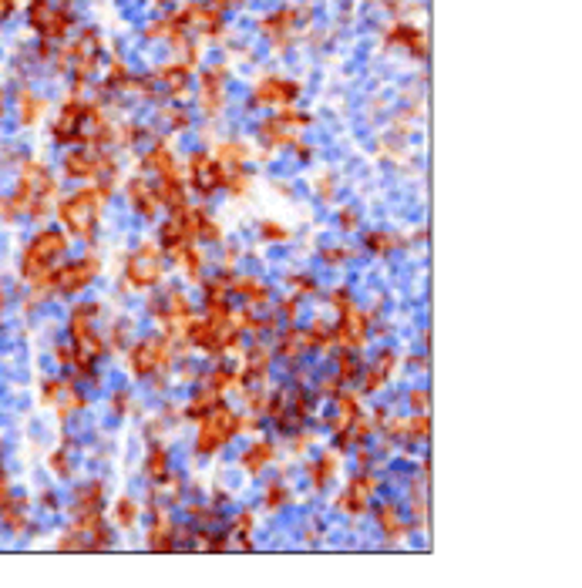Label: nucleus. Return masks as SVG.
<instances>
[{
    "label": "nucleus",
    "mask_w": 582,
    "mask_h": 588,
    "mask_svg": "<svg viewBox=\"0 0 582 588\" xmlns=\"http://www.w3.org/2000/svg\"><path fill=\"white\" fill-rule=\"evenodd\" d=\"M330 306H334L337 313H340V310H347V306H353V296H350V289H334V293H330Z\"/></svg>",
    "instance_id": "obj_55"
},
{
    "label": "nucleus",
    "mask_w": 582,
    "mask_h": 588,
    "mask_svg": "<svg viewBox=\"0 0 582 588\" xmlns=\"http://www.w3.org/2000/svg\"><path fill=\"white\" fill-rule=\"evenodd\" d=\"M129 403H131V397L125 393V390H121V393H115V410H118V414H125V410H129Z\"/></svg>",
    "instance_id": "obj_59"
},
{
    "label": "nucleus",
    "mask_w": 582,
    "mask_h": 588,
    "mask_svg": "<svg viewBox=\"0 0 582 588\" xmlns=\"http://www.w3.org/2000/svg\"><path fill=\"white\" fill-rule=\"evenodd\" d=\"M370 330H374V313H364L357 302L340 310L334 323V346L337 350H350V353H361L370 344Z\"/></svg>",
    "instance_id": "obj_11"
},
{
    "label": "nucleus",
    "mask_w": 582,
    "mask_h": 588,
    "mask_svg": "<svg viewBox=\"0 0 582 588\" xmlns=\"http://www.w3.org/2000/svg\"><path fill=\"white\" fill-rule=\"evenodd\" d=\"M212 158H216L226 172H243V169H249V161H253V152L239 138H222L219 145H212Z\"/></svg>",
    "instance_id": "obj_25"
},
{
    "label": "nucleus",
    "mask_w": 582,
    "mask_h": 588,
    "mask_svg": "<svg viewBox=\"0 0 582 588\" xmlns=\"http://www.w3.org/2000/svg\"><path fill=\"white\" fill-rule=\"evenodd\" d=\"M14 11H17V0H0V21H7Z\"/></svg>",
    "instance_id": "obj_58"
},
{
    "label": "nucleus",
    "mask_w": 582,
    "mask_h": 588,
    "mask_svg": "<svg viewBox=\"0 0 582 588\" xmlns=\"http://www.w3.org/2000/svg\"><path fill=\"white\" fill-rule=\"evenodd\" d=\"M129 336H131V323H129V319H118L115 327L108 330V336H104V346H112V353H115V350H121V346H125V340H129Z\"/></svg>",
    "instance_id": "obj_50"
},
{
    "label": "nucleus",
    "mask_w": 582,
    "mask_h": 588,
    "mask_svg": "<svg viewBox=\"0 0 582 588\" xmlns=\"http://www.w3.org/2000/svg\"><path fill=\"white\" fill-rule=\"evenodd\" d=\"M112 521H115L121 531H131L138 528V521H142V504L135 501V498H118L115 504H112Z\"/></svg>",
    "instance_id": "obj_33"
},
{
    "label": "nucleus",
    "mask_w": 582,
    "mask_h": 588,
    "mask_svg": "<svg viewBox=\"0 0 582 588\" xmlns=\"http://www.w3.org/2000/svg\"><path fill=\"white\" fill-rule=\"evenodd\" d=\"M384 47H401V51H408L414 61H424L428 58V34H424L421 24L397 17V21H391V24L384 28Z\"/></svg>",
    "instance_id": "obj_14"
},
{
    "label": "nucleus",
    "mask_w": 582,
    "mask_h": 588,
    "mask_svg": "<svg viewBox=\"0 0 582 588\" xmlns=\"http://www.w3.org/2000/svg\"><path fill=\"white\" fill-rule=\"evenodd\" d=\"M131 81V68L125 61H112L108 64V71H104V81H102V91H125Z\"/></svg>",
    "instance_id": "obj_40"
},
{
    "label": "nucleus",
    "mask_w": 582,
    "mask_h": 588,
    "mask_svg": "<svg viewBox=\"0 0 582 588\" xmlns=\"http://www.w3.org/2000/svg\"><path fill=\"white\" fill-rule=\"evenodd\" d=\"M179 28L189 30L195 41H222L226 37V14H219L209 0H186L175 11Z\"/></svg>",
    "instance_id": "obj_8"
},
{
    "label": "nucleus",
    "mask_w": 582,
    "mask_h": 588,
    "mask_svg": "<svg viewBox=\"0 0 582 588\" xmlns=\"http://www.w3.org/2000/svg\"><path fill=\"white\" fill-rule=\"evenodd\" d=\"M142 172L155 175V178H162V175H186L175 148L165 138H152V145L142 152Z\"/></svg>",
    "instance_id": "obj_18"
},
{
    "label": "nucleus",
    "mask_w": 582,
    "mask_h": 588,
    "mask_svg": "<svg viewBox=\"0 0 582 588\" xmlns=\"http://www.w3.org/2000/svg\"><path fill=\"white\" fill-rule=\"evenodd\" d=\"M310 350H313L310 330L300 327V323H287V330L277 336V350H273V353H279L283 360H300V357H306Z\"/></svg>",
    "instance_id": "obj_24"
},
{
    "label": "nucleus",
    "mask_w": 582,
    "mask_h": 588,
    "mask_svg": "<svg viewBox=\"0 0 582 588\" xmlns=\"http://www.w3.org/2000/svg\"><path fill=\"white\" fill-rule=\"evenodd\" d=\"M408 511H411V518H414V525H418V528H424V525H428V484H424V477L411 481Z\"/></svg>",
    "instance_id": "obj_34"
},
{
    "label": "nucleus",
    "mask_w": 582,
    "mask_h": 588,
    "mask_svg": "<svg viewBox=\"0 0 582 588\" xmlns=\"http://www.w3.org/2000/svg\"><path fill=\"white\" fill-rule=\"evenodd\" d=\"M104 504V488L95 481V484H87V488L78 491V511L74 515H87V511H102Z\"/></svg>",
    "instance_id": "obj_43"
},
{
    "label": "nucleus",
    "mask_w": 582,
    "mask_h": 588,
    "mask_svg": "<svg viewBox=\"0 0 582 588\" xmlns=\"http://www.w3.org/2000/svg\"><path fill=\"white\" fill-rule=\"evenodd\" d=\"M310 21H313V4H283L277 11H270V14L260 17V34L270 41V47L283 54L287 47H293V41L310 28Z\"/></svg>",
    "instance_id": "obj_3"
},
{
    "label": "nucleus",
    "mask_w": 582,
    "mask_h": 588,
    "mask_svg": "<svg viewBox=\"0 0 582 588\" xmlns=\"http://www.w3.org/2000/svg\"><path fill=\"white\" fill-rule=\"evenodd\" d=\"M249 188H253V175H249V169H243V172H226V188L222 192H229V195H249Z\"/></svg>",
    "instance_id": "obj_48"
},
{
    "label": "nucleus",
    "mask_w": 582,
    "mask_h": 588,
    "mask_svg": "<svg viewBox=\"0 0 582 588\" xmlns=\"http://www.w3.org/2000/svg\"><path fill=\"white\" fill-rule=\"evenodd\" d=\"M192 548L216 555V551H229V542H226V534H216L212 528H199L192 531Z\"/></svg>",
    "instance_id": "obj_38"
},
{
    "label": "nucleus",
    "mask_w": 582,
    "mask_h": 588,
    "mask_svg": "<svg viewBox=\"0 0 582 588\" xmlns=\"http://www.w3.org/2000/svg\"><path fill=\"white\" fill-rule=\"evenodd\" d=\"M179 360V346L162 336V333H148L142 340L129 346V373L135 380H152V377H169Z\"/></svg>",
    "instance_id": "obj_2"
},
{
    "label": "nucleus",
    "mask_w": 582,
    "mask_h": 588,
    "mask_svg": "<svg viewBox=\"0 0 582 588\" xmlns=\"http://www.w3.org/2000/svg\"><path fill=\"white\" fill-rule=\"evenodd\" d=\"M408 407L414 410V414H428V390L424 387L408 390Z\"/></svg>",
    "instance_id": "obj_53"
},
{
    "label": "nucleus",
    "mask_w": 582,
    "mask_h": 588,
    "mask_svg": "<svg viewBox=\"0 0 582 588\" xmlns=\"http://www.w3.org/2000/svg\"><path fill=\"white\" fill-rule=\"evenodd\" d=\"M186 515H189V521H195L199 528H216L219 518H222L216 508H209V504H199V501H192L189 508H186Z\"/></svg>",
    "instance_id": "obj_45"
},
{
    "label": "nucleus",
    "mask_w": 582,
    "mask_h": 588,
    "mask_svg": "<svg viewBox=\"0 0 582 588\" xmlns=\"http://www.w3.org/2000/svg\"><path fill=\"white\" fill-rule=\"evenodd\" d=\"M290 286H293V296H313V293H317V279L300 273V276H290Z\"/></svg>",
    "instance_id": "obj_52"
},
{
    "label": "nucleus",
    "mask_w": 582,
    "mask_h": 588,
    "mask_svg": "<svg viewBox=\"0 0 582 588\" xmlns=\"http://www.w3.org/2000/svg\"><path fill=\"white\" fill-rule=\"evenodd\" d=\"M277 460V447H273V441H266V437H256L253 444L239 454V468L249 474V477H256V474H262L270 464Z\"/></svg>",
    "instance_id": "obj_26"
},
{
    "label": "nucleus",
    "mask_w": 582,
    "mask_h": 588,
    "mask_svg": "<svg viewBox=\"0 0 582 588\" xmlns=\"http://www.w3.org/2000/svg\"><path fill=\"white\" fill-rule=\"evenodd\" d=\"M253 528H256V511H253V508L236 511L233 525H229V531H226L229 551H253Z\"/></svg>",
    "instance_id": "obj_27"
},
{
    "label": "nucleus",
    "mask_w": 582,
    "mask_h": 588,
    "mask_svg": "<svg viewBox=\"0 0 582 588\" xmlns=\"http://www.w3.org/2000/svg\"><path fill=\"white\" fill-rule=\"evenodd\" d=\"M102 273V259L98 256H81L78 262H68L51 273V293H64V296H78L85 293Z\"/></svg>",
    "instance_id": "obj_12"
},
{
    "label": "nucleus",
    "mask_w": 582,
    "mask_h": 588,
    "mask_svg": "<svg viewBox=\"0 0 582 588\" xmlns=\"http://www.w3.org/2000/svg\"><path fill=\"white\" fill-rule=\"evenodd\" d=\"M219 401H222V393H216V390L205 387V384H199V390H195V393L189 397V403L182 407V417H186V420H199V417L209 414Z\"/></svg>",
    "instance_id": "obj_31"
},
{
    "label": "nucleus",
    "mask_w": 582,
    "mask_h": 588,
    "mask_svg": "<svg viewBox=\"0 0 582 588\" xmlns=\"http://www.w3.org/2000/svg\"><path fill=\"white\" fill-rule=\"evenodd\" d=\"M300 95H303L300 81H293L287 74H262L249 87V104L266 108V112H283V108H293L300 101Z\"/></svg>",
    "instance_id": "obj_9"
},
{
    "label": "nucleus",
    "mask_w": 582,
    "mask_h": 588,
    "mask_svg": "<svg viewBox=\"0 0 582 588\" xmlns=\"http://www.w3.org/2000/svg\"><path fill=\"white\" fill-rule=\"evenodd\" d=\"M293 232L287 226H279L277 219H262L260 222V239L262 243H290Z\"/></svg>",
    "instance_id": "obj_47"
},
{
    "label": "nucleus",
    "mask_w": 582,
    "mask_h": 588,
    "mask_svg": "<svg viewBox=\"0 0 582 588\" xmlns=\"http://www.w3.org/2000/svg\"><path fill=\"white\" fill-rule=\"evenodd\" d=\"M125 199H129L131 212H138L146 222H155V219H159L162 205H159V195H155V182H152L148 175H131L129 182H125Z\"/></svg>",
    "instance_id": "obj_17"
},
{
    "label": "nucleus",
    "mask_w": 582,
    "mask_h": 588,
    "mask_svg": "<svg viewBox=\"0 0 582 588\" xmlns=\"http://www.w3.org/2000/svg\"><path fill=\"white\" fill-rule=\"evenodd\" d=\"M361 360H357V353H350V350H340L337 353V377L344 380V384H353L357 377H361Z\"/></svg>",
    "instance_id": "obj_44"
},
{
    "label": "nucleus",
    "mask_w": 582,
    "mask_h": 588,
    "mask_svg": "<svg viewBox=\"0 0 582 588\" xmlns=\"http://www.w3.org/2000/svg\"><path fill=\"white\" fill-rule=\"evenodd\" d=\"M179 538H186V531L179 528L172 521V515L162 508V504H152V525L146 531V545L148 551H175V548H182Z\"/></svg>",
    "instance_id": "obj_15"
},
{
    "label": "nucleus",
    "mask_w": 582,
    "mask_h": 588,
    "mask_svg": "<svg viewBox=\"0 0 582 588\" xmlns=\"http://www.w3.org/2000/svg\"><path fill=\"white\" fill-rule=\"evenodd\" d=\"M357 256V249L353 245H327L320 253V259L327 262V266H344L347 259H353Z\"/></svg>",
    "instance_id": "obj_49"
},
{
    "label": "nucleus",
    "mask_w": 582,
    "mask_h": 588,
    "mask_svg": "<svg viewBox=\"0 0 582 588\" xmlns=\"http://www.w3.org/2000/svg\"><path fill=\"white\" fill-rule=\"evenodd\" d=\"M236 434H239V414H236L226 401H219L209 414L195 420V441H192V451H195L199 458H212V454H219L222 447L233 441Z\"/></svg>",
    "instance_id": "obj_5"
},
{
    "label": "nucleus",
    "mask_w": 582,
    "mask_h": 588,
    "mask_svg": "<svg viewBox=\"0 0 582 588\" xmlns=\"http://www.w3.org/2000/svg\"><path fill=\"white\" fill-rule=\"evenodd\" d=\"M374 518H378V528H380V534L391 542V545H397V542H404L411 534V518L397 508L394 501H384L374 511Z\"/></svg>",
    "instance_id": "obj_22"
},
{
    "label": "nucleus",
    "mask_w": 582,
    "mask_h": 588,
    "mask_svg": "<svg viewBox=\"0 0 582 588\" xmlns=\"http://www.w3.org/2000/svg\"><path fill=\"white\" fill-rule=\"evenodd\" d=\"M182 172H186L189 192L203 195V199H212V195H219V192L226 188V169H222L216 158H212V152H205V148L189 152Z\"/></svg>",
    "instance_id": "obj_10"
},
{
    "label": "nucleus",
    "mask_w": 582,
    "mask_h": 588,
    "mask_svg": "<svg viewBox=\"0 0 582 588\" xmlns=\"http://www.w3.org/2000/svg\"><path fill=\"white\" fill-rule=\"evenodd\" d=\"M169 4H172V0H155V7H169Z\"/></svg>",
    "instance_id": "obj_60"
},
{
    "label": "nucleus",
    "mask_w": 582,
    "mask_h": 588,
    "mask_svg": "<svg viewBox=\"0 0 582 588\" xmlns=\"http://www.w3.org/2000/svg\"><path fill=\"white\" fill-rule=\"evenodd\" d=\"M380 491V481L374 477L370 471H361L353 474L344 491H340V498H337V511H344V515H353L361 518L370 511V501H374V494Z\"/></svg>",
    "instance_id": "obj_13"
},
{
    "label": "nucleus",
    "mask_w": 582,
    "mask_h": 588,
    "mask_svg": "<svg viewBox=\"0 0 582 588\" xmlns=\"http://www.w3.org/2000/svg\"><path fill=\"white\" fill-rule=\"evenodd\" d=\"M155 195H159V205L165 212H175V209H186L189 205V186H186V175H162L155 178Z\"/></svg>",
    "instance_id": "obj_23"
},
{
    "label": "nucleus",
    "mask_w": 582,
    "mask_h": 588,
    "mask_svg": "<svg viewBox=\"0 0 582 588\" xmlns=\"http://www.w3.org/2000/svg\"><path fill=\"white\" fill-rule=\"evenodd\" d=\"M404 236H397V232H387V229H370L364 236V249L367 253H374V256H391L397 249H404Z\"/></svg>",
    "instance_id": "obj_30"
},
{
    "label": "nucleus",
    "mask_w": 582,
    "mask_h": 588,
    "mask_svg": "<svg viewBox=\"0 0 582 588\" xmlns=\"http://www.w3.org/2000/svg\"><path fill=\"white\" fill-rule=\"evenodd\" d=\"M340 390H344V380H340V377H327V380H320V387H317V393H320V397H327V401H334L337 393H340Z\"/></svg>",
    "instance_id": "obj_54"
},
{
    "label": "nucleus",
    "mask_w": 582,
    "mask_h": 588,
    "mask_svg": "<svg viewBox=\"0 0 582 588\" xmlns=\"http://www.w3.org/2000/svg\"><path fill=\"white\" fill-rule=\"evenodd\" d=\"M337 222H340V229L344 232H353L357 226H361V216H357L353 209H340V219H337Z\"/></svg>",
    "instance_id": "obj_56"
},
{
    "label": "nucleus",
    "mask_w": 582,
    "mask_h": 588,
    "mask_svg": "<svg viewBox=\"0 0 582 588\" xmlns=\"http://www.w3.org/2000/svg\"><path fill=\"white\" fill-rule=\"evenodd\" d=\"M165 279V253H162L159 243H146L138 249H131L129 259H125V283L121 289L129 293H152Z\"/></svg>",
    "instance_id": "obj_6"
},
{
    "label": "nucleus",
    "mask_w": 582,
    "mask_h": 588,
    "mask_svg": "<svg viewBox=\"0 0 582 588\" xmlns=\"http://www.w3.org/2000/svg\"><path fill=\"white\" fill-rule=\"evenodd\" d=\"M41 115H44V98L24 91V95H21V125H34Z\"/></svg>",
    "instance_id": "obj_46"
},
{
    "label": "nucleus",
    "mask_w": 582,
    "mask_h": 588,
    "mask_svg": "<svg viewBox=\"0 0 582 588\" xmlns=\"http://www.w3.org/2000/svg\"><path fill=\"white\" fill-rule=\"evenodd\" d=\"M165 259H172L175 266L182 269V276L189 279V283H203L205 276H203V269H205V253H203V245L199 243H186V245H175V249H169L165 253Z\"/></svg>",
    "instance_id": "obj_21"
},
{
    "label": "nucleus",
    "mask_w": 582,
    "mask_h": 588,
    "mask_svg": "<svg viewBox=\"0 0 582 588\" xmlns=\"http://www.w3.org/2000/svg\"><path fill=\"white\" fill-rule=\"evenodd\" d=\"M159 121L169 131H186L192 125V115H189V108H182V104H162Z\"/></svg>",
    "instance_id": "obj_39"
},
{
    "label": "nucleus",
    "mask_w": 582,
    "mask_h": 588,
    "mask_svg": "<svg viewBox=\"0 0 582 588\" xmlns=\"http://www.w3.org/2000/svg\"><path fill=\"white\" fill-rule=\"evenodd\" d=\"M0 115H4V91H0Z\"/></svg>",
    "instance_id": "obj_61"
},
{
    "label": "nucleus",
    "mask_w": 582,
    "mask_h": 588,
    "mask_svg": "<svg viewBox=\"0 0 582 588\" xmlns=\"http://www.w3.org/2000/svg\"><path fill=\"white\" fill-rule=\"evenodd\" d=\"M397 363H401V357H397L394 350H380L378 360H374L367 370H361V377H357V384H361V393H378V390L387 387V380L394 377Z\"/></svg>",
    "instance_id": "obj_20"
},
{
    "label": "nucleus",
    "mask_w": 582,
    "mask_h": 588,
    "mask_svg": "<svg viewBox=\"0 0 582 588\" xmlns=\"http://www.w3.org/2000/svg\"><path fill=\"white\" fill-rule=\"evenodd\" d=\"M290 501H293V491L287 481H273V484H266V491H262V508H266L270 515L283 511Z\"/></svg>",
    "instance_id": "obj_36"
},
{
    "label": "nucleus",
    "mask_w": 582,
    "mask_h": 588,
    "mask_svg": "<svg viewBox=\"0 0 582 588\" xmlns=\"http://www.w3.org/2000/svg\"><path fill=\"white\" fill-rule=\"evenodd\" d=\"M172 30H175V14L169 11V14H162V17H152L146 28H142V37H146V41H169Z\"/></svg>",
    "instance_id": "obj_42"
},
{
    "label": "nucleus",
    "mask_w": 582,
    "mask_h": 588,
    "mask_svg": "<svg viewBox=\"0 0 582 588\" xmlns=\"http://www.w3.org/2000/svg\"><path fill=\"white\" fill-rule=\"evenodd\" d=\"M353 417H361V393H353V390H340L334 397V414L327 420V427L334 434L347 431L350 424H353Z\"/></svg>",
    "instance_id": "obj_28"
},
{
    "label": "nucleus",
    "mask_w": 582,
    "mask_h": 588,
    "mask_svg": "<svg viewBox=\"0 0 582 588\" xmlns=\"http://www.w3.org/2000/svg\"><path fill=\"white\" fill-rule=\"evenodd\" d=\"M313 188H317V199L320 202H334L337 199V178L330 172H323L317 182H313Z\"/></svg>",
    "instance_id": "obj_51"
},
{
    "label": "nucleus",
    "mask_w": 582,
    "mask_h": 588,
    "mask_svg": "<svg viewBox=\"0 0 582 588\" xmlns=\"http://www.w3.org/2000/svg\"><path fill=\"white\" fill-rule=\"evenodd\" d=\"M233 296H239L243 306H249V310H273V289L253 273L233 276Z\"/></svg>",
    "instance_id": "obj_19"
},
{
    "label": "nucleus",
    "mask_w": 582,
    "mask_h": 588,
    "mask_svg": "<svg viewBox=\"0 0 582 588\" xmlns=\"http://www.w3.org/2000/svg\"><path fill=\"white\" fill-rule=\"evenodd\" d=\"M192 71H195V68H189L186 61H179V58L159 64L152 74H155V81H159L162 98H169V101L189 98L192 95Z\"/></svg>",
    "instance_id": "obj_16"
},
{
    "label": "nucleus",
    "mask_w": 582,
    "mask_h": 588,
    "mask_svg": "<svg viewBox=\"0 0 582 588\" xmlns=\"http://www.w3.org/2000/svg\"><path fill=\"white\" fill-rule=\"evenodd\" d=\"M313 125V115L303 112V108H283V112H270L256 125V138L266 152H283V148H293V145L303 138V131Z\"/></svg>",
    "instance_id": "obj_4"
},
{
    "label": "nucleus",
    "mask_w": 582,
    "mask_h": 588,
    "mask_svg": "<svg viewBox=\"0 0 582 588\" xmlns=\"http://www.w3.org/2000/svg\"><path fill=\"white\" fill-rule=\"evenodd\" d=\"M129 95H138L142 101H159L162 91H159V81H155V74L146 71V74H131L129 87H125Z\"/></svg>",
    "instance_id": "obj_37"
},
{
    "label": "nucleus",
    "mask_w": 582,
    "mask_h": 588,
    "mask_svg": "<svg viewBox=\"0 0 582 588\" xmlns=\"http://www.w3.org/2000/svg\"><path fill=\"white\" fill-rule=\"evenodd\" d=\"M229 64L226 61H216L199 71L195 78V108L203 112L205 118H219L229 104Z\"/></svg>",
    "instance_id": "obj_7"
},
{
    "label": "nucleus",
    "mask_w": 582,
    "mask_h": 588,
    "mask_svg": "<svg viewBox=\"0 0 582 588\" xmlns=\"http://www.w3.org/2000/svg\"><path fill=\"white\" fill-rule=\"evenodd\" d=\"M203 384H205V387H212V390H216V393H222V397H226L229 390L239 387V370H236V367H226V363H219V367H216V370H212V373H205V377H203Z\"/></svg>",
    "instance_id": "obj_35"
},
{
    "label": "nucleus",
    "mask_w": 582,
    "mask_h": 588,
    "mask_svg": "<svg viewBox=\"0 0 582 588\" xmlns=\"http://www.w3.org/2000/svg\"><path fill=\"white\" fill-rule=\"evenodd\" d=\"M146 477L155 484V481H162L165 474L172 471V454H169V447L165 444H152L148 447V454H146Z\"/></svg>",
    "instance_id": "obj_32"
},
{
    "label": "nucleus",
    "mask_w": 582,
    "mask_h": 588,
    "mask_svg": "<svg viewBox=\"0 0 582 588\" xmlns=\"http://www.w3.org/2000/svg\"><path fill=\"white\" fill-rule=\"evenodd\" d=\"M212 7H216L219 14H233V11H239V7H246V0H209Z\"/></svg>",
    "instance_id": "obj_57"
},
{
    "label": "nucleus",
    "mask_w": 582,
    "mask_h": 588,
    "mask_svg": "<svg viewBox=\"0 0 582 588\" xmlns=\"http://www.w3.org/2000/svg\"><path fill=\"white\" fill-rule=\"evenodd\" d=\"M340 471V451H327L320 458L306 460V481H310V488L313 491H323L330 481L337 477Z\"/></svg>",
    "instance_id": "obj_29"
},
{
    "label": "nucleus",
    "mask_w": 582,
    "mask_h": 588,
    "mask_svg": "<svg viewBox=\"0 0 582 588\" xmlns=\"http://www.w3.org/2000/svg\"><path fill=\"white\" fill-rule=\"evenodd\" d=\"M112 199L98 182H87L85 188H78L74 195L58 205V219L68 226V229L81 239V243H95L98 236V226H102V212H104V202Z\"/></svg>",
    "instance_id": "obj_1"
},
{
    "label": "nucleus",
    "mask_w": 582,
    "mask_h": 588,
    "mask_svg": "<svg viewBox=\"0 0 582 588\" xmlns=\"http://www.w3.org/2000/svg\"><path fill=\"white\" fill-rule=\"evenodd\" d=\"M306 330H310V336H313V350H323V353L337 350L334 346V323H323L320 316H317V319L306 323Z\"/></svg>",
    "instance_id": "obj_41"
}]
</instances>
